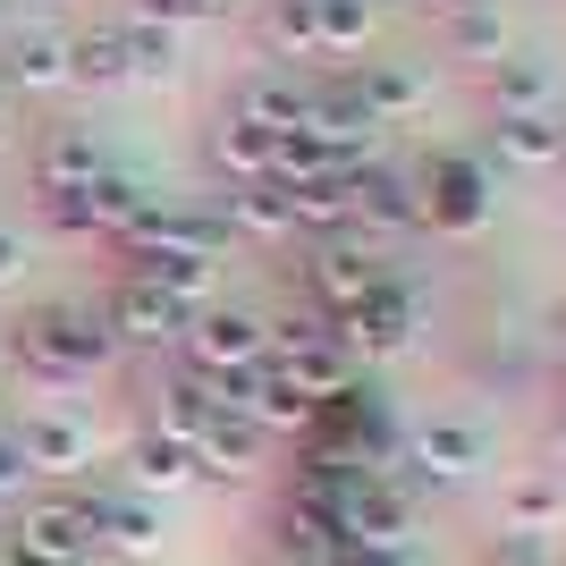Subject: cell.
I'll return each instance as SVG.
<instances>
[{"label": "cell", "instance_id": "6da1fadb", "mask_svg": "<svg viewBox=\"0 0 566 566\" xmlns=\"http://www.w3.org/2000/svg\"><path fill=\"white\" fill-rule=\"evenodd\" d=\"M111 355H118V338L94 313H25L18 322V364L43 380H94Z\"/></svg>", "mask_w": 566, "mask_h": 566}, {"label": "cell", "instance_id": "7a4b0ae2", "mask_svg": "<svg viewBox=\"0 0 566 566\" xmlns=\"http://www.w3.org/2000/svg\"><path fill=\"white\" fill-rule=\"evenodd\" d=\"M415 212H423V229H440V237H473L491 220V169L465 161V153H440V161L415 178Z\"/></svg>", "mask_w": 566, "mask_h": 566}, {"label": "cell", "instance_id": "3957f363", "mask_svg": "<svg viewBox=\"0 0 566 566\" xmlns=\"http://www.w3.org/2000/svg\"><path fill=\"white\" fill-rule=\"evenodd\" d=\"M187 373H203V380H237V373H254L262 355H271V331H262L254 313H237V305H203L187 322Z\"/></svg>", "mask_w": 566, "mask_h": 566}, {"label": "cell", "instance_id": "277c9868", "mask_svg": "<svg viewBox=\"0 0 566 566\" xmlns=\"http://www.w3.org/2000/svg\"><path fill=\"white\" fill-rule=\"evenodd\" d=\"M389 280V262H380V245L373 237H322V245H313V262H305V287H313V313H355L364 305V296H373V287Z\"/></svg>", "mask_w": 566, "mask_h": 566}, {"label": "cell", "instance_id": "5b68a950", "mask_svg": "<svg viewBox=\"0 0 566 566\" xmlns=\"http://www.w3.org/2000/svg\"><path fill=\"white\" fill-rule=\"evenodd\" d=\"M102 549V533H94V499H34L18 516V558L25 566H85Z\"/></svg>", "mask_w": 566, "mask_h": 566}, {"label": "cell", "instance_id": "8992f818", "mask_svg": "<svg viewBox=\"0 0 566 566\" xmlns=\"http://www.w3.org/2000/svg\"><path fill=\"white\" fill-rule=\"evenodd\" d=\"M415 322H423V305H415V287L380 280L373 296L355 313H338V338H347V355H364V364H389V355L415 347Z\"/></svg>", "mask_w": 566, "mask_h": 566}, {"label": "cell", "instance_id": "52a82bcc", "mask_svg": "<svg viewBox=\"0 0 566 566\" xmlns=\"http://www.w3.org/2000/svg\"><path fill=\"white\" fill-rule=\"evenodd\" d=\"M220 406H229L237 423H254L262 440H271V431H305V423H313V398H305L287 373H271V364H254V373H237V380H220Z\"/></svg>", "mask_w": 566, "mask_h": 566}, {"label": "cell", "instance_id": "ba28073f", "mask_svg": "<svg viewBox=\"0 0 566 566\" xmlns=\"http://www.w3.org/2000/svg\"><path fill=\"white\" fill-rule=\"evenodd\" d=\"M187 322H195V305H178V296H161V287H144V280H127L118 305H111L118 347H169V338H187Z\"/></svg>", "mask_w": 566, "mask_h": 566}, {"label": "cell", "instance_id": "9c48e42d", "mask_svg": "<svg viewBox=\"0 0 566 566\" xmlns=\"http://www.w3.org/2000/svg\"><path fill=\"white\" fill-rule=\"evenodd\" d=\"M406 229H423V212H415V178L364 161V169H355V237H406Z\"/></svg>", "mask_w": 566, "mask_h": 566}, {"label": "cell", "instance_id": "30bf717a", "mask_svg": "<svg viewBox=\"0 0 566 566\" xmlns=\"http://www.w3.org/2000/svg\"><path fill=\"white\" fill-rule=\"evenodd\" d=\"M0 76L18 85V94H69V34H51V25H25V34H9V51H0Z\"/></svg>", "mask_w": 566, "mask_h": 566}, {"label": "cell", "instance_id": "8fae6325", "mask_svg": "<svg viewBox=\"0 0 566 566\" xmlns=\"http://www.w3.org/2000/svg\"><path fill=\"white\" fill-rule=\"evenodd\" d=\"M406 457H415L423 482H473L482 457H491V440H482L473 423H423L415 440H406Z\"/></svg>", "mask_w": 566, "mask_h": 566}, {"label": "cell", "instance_id": "7c38bea8", "mask_svg": "<svg viewBox=\"0 0 566 566\" xmlns=\"http://www.w3.org/2000/svg\"><path fill=\"white\" fill-rule=\"evenodd\" d=\"M237 118H254V127H271V136H296V127H313V85H296V76H245L229 102Z\"/></svg>", "mask_w": 566, "mask_h": 566}, {"label": "cell", "instance_id": "4fadbf2b", "mask_svg": "<svg viewBox=\"0 0 566 566\" xmlns=\"http://www.w3.org/2000/svg\"><path fill=\"white\" fill-rule=\"evenodd\" d=\"M127 245H144V254H203V262H220V254H229V229H220L212 212H178V203H161Z\"/></svg>", "mask_w": 566, "mask_h": 566}, {"label": "cell", "instance_id": "5bb4252c", "mask_svg": "<svg viewBox=\"0 0 566 566\" xmlns=\"http://www.w3.org/2000/svg\"><path fill=\"white\" fill-rule=\"evenodd\" d=\"M195 473H220V482H254L262 473V431L237 423V415H212L195 431Z\"/></svg>", "mask_w": 566, "mask_h": 566}, {"label": "cell", "instance_id": "9a60e30c", "mask_svg": "<svg viewBox=\"0 0 566 566\" xmlns=\"http://www.w3.org/2000/svg\"><path fill=\"white\" fill-rule=\"evenodd\" d=\"M212 161L220 178H237V187H271V161H280V136L271 127H254V118H220L212 127Z\"/></svg>", "mask_w": 566, "mask_h": 566}, {"label": "cell", "instance_id": "2e32d148", "mask_svg": "<svg viewBox=\"0 0 566 566\" xmlns=\"http://www.w3.org/2000/svg\"><path fill=\"white\" fill-rule=\"evenodd\" d=\"M212 415H229V406H220V380H203V373H178V380L153 389V431L187 440V449H195V431L212 423Z\"/></svg>", "mask_w": 566, "mask_h": 566}, {"label": "cell", "instance_id": "e0dca14e", "mask_svg": "<svg viewBox=\"0 0 566 566\" xmlns=\"http://www.w3.org/2000/svg\"><path fill=\"white\" fill-rule=\"evenodd\" d=\"M127 280H144V287H161V296H178V305L203 313L220 262H203V254H144V245H127Z\"/></svg>", "mask_w": 566, "mask_h": 566}, {"label": "cell", "instance_id": "ac0fdd59", "mask_svg": "<svg viewBox=\"0 0 566 566\" xmlns=\"http://www.w3.org/2000/svg\"><path fill=\"white\" fill-rule=\"evenodd\" d=\"M18 457H25V473H76L94 457V431L76 423V415H43V423H25Z\"/></svg>", "mask_w": 566, "mask_h": 566}, {"label": "cell", "instance_id": "d6986e66", "mask_svg": "<svg viewBox=\"0 0 566 566\" xmlns=\"http://www.w3.org/2000/svg\"><path fill=\"white\" fill-rule=\"evenodd\" d=\"M355 94H364V111L389 127V118H406V111H423V94H431V76L423 69H406V60H373L364 76H347Z\"/></svg>", "mask_w": 566, "mask_h": 566}, {"label": "cell", "instance_id": "ffe728a7", "mask_svg": "<svg viewBox=\"0 0 566 566\" xmlns=\"http://www.w3.org/2000/svg\"><path fill=\"white\" fill-rule=\"evenodd\" d=\"M491 153L507 169H558L566 161V127L549 111L542 118H499V127H491Z\"/></svg>", "mask_w": 566, "mask_h": 566}, {"label": "cell", "instance_id": "44dd1931", "mask_svg": "<svg viewBox=\"0 0 566 566\" xmlns=\"http://www.w3.org/2000/svg\"><path fill=\"white\" fill-rule=\"evenodd\" d=\"M127 473H136V491H153V499H161V491H187V482H195V449L144 423L136 449H127Z\"/></svg>", "mask_w": 566, "mask_h": 566}, {"label": "cell", "instance_id": "7402d4cb", "mask_svg": "<svg viewBox=\"0 0 566 566\" xmlns=\"http://www.w3.org/2000/svg\"><path fill=\"white\" fill-rule=\"evenodd\" d=\"M94 178H111V161H102L94 136H76V127L43 136V153H34V187H94Z\"/></svg>", "mask_w": 566, "mask_h": 566}, {"label": "cell", "instance_id": "603a6c76", "mask_svg": "<svg viewBox=\"0 0 566 566\" xmlns=\"http://www.w3.org/2000/svg\"><path fill=\"white\" fill-rule=\"evenodd\" d=\"M69 76L76 85H127V76H136L127 25H85V34H69Z\"/></svg>", "mask_w": 566, "mask_h": 566}, {"label": "cell", "instance_id": "cb8c5ba5", "mask_svg": "<svg viewBox=\"0 0 566 566\" xmlns=\"http://www.w3.org/2000/svg\"><path fill=\"white\" fill-rule=\"evenodd\" d=\"M94 533L118 558H153V549H161V516H153L144 499H94Z\"/></svg>", "mask_w": 566, "mask_h": 566}, {"label": "cell", "instance_id": "d4e9b609", "mask_svg": "<svg viewBox=\"0 0 566 566\" xmlns=\"http://www.w3.org/2000/svg\"><path fill=\"white\" fill-rule=\"evenodd\" d=\"M549 94H558V76H549L542 60H491V102H499V118H542Z\"/></svg>", "mask_w": 566, "mask_h": 566}, {"label": "cell", "instance_id": "484cf974", "mask_svg": "<svg viewBox=\"0 0 566 566\" xmlns=\"http://www.w3.org/2000/svg\"><path fill=\"white\" fill-rule=\"evenodd\" d=\"M220 229L229 237H296V212H287L280 187H237L229 203H220Z\"/></svg>", "mask_w": 566, "mask_h": 566}, {"label": "cell", "instance_id": "4316f807", "mask_svg": "<svg viewBox=\"0 0 566 566\" xmlns=\"http://www.w3.org/2000/svg\"><path fill=\"white\" fill-rule=\"evenodd\" d=\"M153 212H161V195H144L136 178H118V169H111V178H94V229H111V237H136Z\"/></svg>", "mask_w": 566, "mask_h": 566}, {"label": "cell", "instance_id": "83f0119b", "mask_svg": "<svg viewBox=\"0 0 566 566\" xmlns=\"http://www.w3.org/2000/svg\"><path fill=\"white\" fill-rule=\"evenodd\" d=\"M558 516H566V482H549V473H533V482L507 491V533H542Z\"/></svg>", "mask_w": 566, "mask_h": 566}, {"label": "cell", "instance_id": "f1b7e54d", "mask_svg": "<svg viewBox=\"0 0 566 566\" xmlns=\"http://www.w3.org/2000/svg\"><path fill=\"white\" fill-rule=\"evenodd\" d=\"M313 18H322V51H364L373 43V0H313Z\"/></svg>", "mask_w": 566, "mask_h": 566}, {"label": "cell", "instance_id": "f546056e", "mask_svg": "<svg viewBox=\"0 0 566 566\" xmlns=\"http://www.w3.org/2000/svg\"><path fill=\"white\" fill-rule=\"evenodd\" d=\"M449 43L465 51V60H507V25H499L491 0H473V9H457V18H449Z\"/></svg>", "mask_w": 566, "mask_h": 566}, {"label": "cell", "instance_id": "4dcf8cb0", "mask_svg": "<svg viewBox=\"0 0 566 566\" xmlns=\"http://www.w3.org/2000/svg\"><path fill=\"white\" fill-rule=\"evenodd\" d=\"M271 43L287 60H313L322 51V18H313V0H271Z\"/></svg>", "mask_w": 566, "mask_h": 566}, {"label": "cell", "instance_id": "1f68e13d", "mask_svg": "<svg viewBox=\"0 0 566 566\" xmlns=\"http://www.w3.org/2000/svg\"><path fill=\"white\" fill-rule=\"evenodd\" d=\"M127 60H136L144 76H169V69H178V25H169V18H136V25H127Z\"/></svg>", "mask_w": 566, "mask_h": 566}, {"label": "cell", "instance_id": "d6a6232c", "mask_svg": "<svg viewBox=\"0 0 566 566\" xmlns=\"http://www.w3.org/2000/svg\"><path fill=\"white\" fill-rule=\"evenodd\" d=\"M34 203H43L51 229H69V237L94 229V187H34Z\"/></svg>", "mask_w": 566, "mask_h": 566}, {"label": "cell", "instance_id": "836d02e7", "mask_svg": "<svg viewBox=\"0 0 566 566\" xmlns=\"http://www.w3.org/2000/svg\"><path fill=\"white\" fill-rule=\"evenodd\" d=\"M229 0H136V18H169V25H195V18H220Z\"/></svg>", "mask_w": 566, "mask_h": 566}, {"label": "cell", "instance_id": "e575fe53", "mask_svg": "<svg viewBox=\"0 0 566 566\" xmlns=\"http://www.w3.org/2000/svg\"><path fill=\"white\" fill-rule=\"evenodd\" d=\"M491 566H549V549H542V533H507Z\"/></svg>", "mask_w": 566, "mask_h": 566}, {"label": "cell", "instance_id": "d590c367", "mask_svg": "<svg viewBox=\"0 0 566 566\" xmlns=\"http://www.w3.org/2000/svg\"><path fill=\"white\" fill-rule=\"evenodd\" d=\"M18 280H25V237L0 229V287H18Z\"/></svg>", "mask_w": 566, "mask_h": 566}, {"label": "cell", "instance_id": "8d00e7d4", "mask_svg": "<svg viewBox=\"0 0 566 566\" xmlns=\"http://www.w3.org/2000/svg\"><path fill=\"white\" fill-rule=\"evenodd\" d=\"M25 482V457H18V440H0V499Z\"/></svg>", "mask_w": 566, "mask_h": 566}, {"label": "cell", "instance_id": "74e56055", "mask_svg": "<svg viewBox=\"0 0 566 566\" xmlns=\"http://www.w3.org/2000/svg\"><path fill=\"white\" fill-rule=\"evenodd\" d=\"M558 457H566V423H558Z\"/></svg>", "mask_w": 566, "mask_h": 566}, {"label": "cell", "instance_id": "f35d334b", "mask_svg": "<svg viewBox=\"0 0 566 566\" xmlns=\"http://www.w3.org/2000/svg\"><path fill=\"white\" fill-rule=\"evenodd\" d=\"M457 9H473V0H457Z\"/></svg>", "mask_w": 566, "mask_h": 566}]
</instances>
